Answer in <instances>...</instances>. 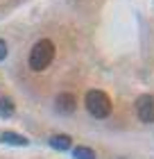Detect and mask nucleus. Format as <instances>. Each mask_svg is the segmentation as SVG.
<instances>
[{
    "instance_id": "nucleus-7",
    "label": "nucleus",
    "mask_w": 154,
    "mask_h": 159,
    "mask_svg": "<svg viewBox=\"0 0 154 159\" xmlns=\"http://www.w3.org/2000/svg\"><path fill=\"white\" fill-rule=\"evenodd\" d=\"M11 114H14V102H11V98H0V116L9 118Z\"/></svg>"
},
{
    "instance_id": "nucleus-1",
    "label": "nucleus",
    "mask_w": 154,
    "mask_h": 159,
    "mask_svg": "<svg viewBox=\"0 0 154 159\" xmlns=\"http://www.w3.org/2000/svg\"><path fill=\"white\" fill-rule=\"evenodd\" d=\"M52 59H55V43L50 41V39H41V41L30 50V57H27L30 68L36 70V73L46 70L50 64H52Z\"/></svg>"
},
{
    "instance_id": "nucleus-4",
    "label": "nucleus",
    "mask_w": 154,
    "mask_h": 159,
    "mask_svg": "<svg viewBox=\"0 0 154 159\" xmlns=\"http://www.w3.org/2000/svg\"><path fill=\"white\" fill-rule=\"evenodd\" d=\"M55 107H57V111L59 114H73L75 111V107H77V102H75V96L73 93H68V91H64V93H59L57 96V100H55Z\"/></svg>"
},
{
    "instance_id": "nucleus-9",
    "label": "nucleus",
    "mask_w": 154,
    "mask_h": 159,
    "mask_svg": "<svg viewBox=\"0 0 154 159\" xmlns=\"http://www.w3.org/2000/svg\"><path fill=\"white\" fill-rule=\"evenodd\" d=\"M7 57V43H5V39H0V61H2Z\"/></svg>"
},
{
    "instance_id": "nucleus-3",
    "label": "nucleus",
    "mask_w": 154,
    "mask_h": 159,
    "mask_svg": "<svg viewBox=\"0 0 154 159\" xmlns=\"http://www.w3.org/2000/svg\"><path fill=\"white\" fill-rule=\"evenodd\" d=\"M136 116L143 123H154V96L145 93L136 100Z\"/></svg>"
},
{
    "instance_id": "nucleus-2",
    "label": "nucleus",
    "mask_w": 154,
    "mask_h": 159,
    "mask_svg": "<svg viewBox=\"0 0 154 159\" xmlns=\"http://www.w3.org/2000/svg\"><path fill=\"white\" fill-rule=\"evenodd\" d=\"M86 109H89V114L93 118H107L109 114H111L113 105H111V98H109L104 91L91 89L86 93Z\"/></svg>"
},
{
    "instance_id": "nucleus-6",
    "label": "nucleus",
    "mask_w": 154,
    "mask_h": 159,
    "mask_svg": "<svg viewBox=\"0 0 154 159\" xmlns=\"http://www.w3.org/2000/svg\"><path fill=\"white\" fill-rule=\"evenodd\" d=\"M0 141H2V143H11V146H27V139H25V136L14 134V132H2Z\"/></svg>"
},
{
    "instance_id": "nucleus-5",
    "label": "nucleus",
    "mask_w": 154,
    "mask_h": 159,
    "mask_svg": "<svg viewBox=\"0 0 154 159\" xmlns=\"http://www.w3.org/2000/svg\"><path fill=\"white\" fill-rule=\"evenodd\" d=\"M70 136L68 134H57V136H50V146L57 148V150H66V148H70Z\"/></svg>"
},
{
    "instance_id": "nucleus-8",
    "label": "nucleus",
    "mask_w": 154,
    "mask_h": 159,
    "mask_svg": "<svg viewBox=\"0 0 154 159\" xmlns=\"http://www.w3.org/2000/svg\"><path fill=\"white\" fill-rule=\"evenodd\" d=\"M73 155H75V159H95V152L91 148H86V146H79L73 150Z\"/></svg>"
}]
</instances>
